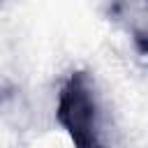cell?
<instances>
[{
    "instance_id": "cell-1",
    "label": "cell",
    "mask_w": 148,
    "mask_h": 148,
    "mask_svg": "<svg viewBox=\"0 0 148 148\" xmlns=\"http://www.w3.org/2000/svg\"><path fill=\"white\" fill-rule=\"evenodd\" d=\"M58 123L67 130L74 148H104L97 127V102L86 72H74L58 95Z\"/></svg>"
}]
</instances>
